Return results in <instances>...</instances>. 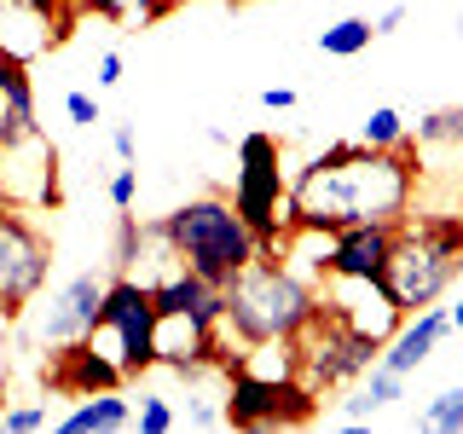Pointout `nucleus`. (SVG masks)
Listing matches in <instances>:
<instances>
[{
  "label": "nucleus",
  "mask_w": 463,
  "mask_h": 434,
  "mask_svg": "<svg viewBox=\"0 0 463 434\" xmlns=\"http://www.w3.org/2000/svg\"><path fill=\"white\" fill-rule=\"evenodd\" d=\"M151 296L163 318H209V325H221V313H226V289L185 267H174L168 278H151Z\"/></svg>",
  "instance_id": "obj_15"
},
{
  "label": "nucleus",
  "mask_w": 463,
  "mask_h": 434,
  "mask_svg": "<svg viewBox=\"0 0 463 434\" xmlns=\"http://www.w3.org/2000/svg\"><path fill=\"white\" fill-rule=\"evenodd\" d=\"M260 105H267V110H289V105H296V87H260Z\"/></svg>",
  "instance_id": "obj_32"
},
{
  "label": "nucleus",
  "mask_w": 463,
  "mask_h": 434,
  "mask_svg": "<svg viewBox=\"0 0 463 434\" xmlns=\"http://www.w3.org/2000/svg\"><path fill=\"white\" fill-rule=\"evenodd\" d=\"M371 41H376L371 18H342V24L318 29V52H325V58H354V52H365Z\"/></svg>",
  "instance_id": "obj_21"
},
{
  "label": "nucleus",
  "mask_w": 463,
  "mask_h": 434,
  "mask_svg": "<svg viewBox=\"0 0 463 434\" xmlns=\"http://www.w3.org/2000/svg\"><path fill=\"white\" fill-rule=\"evenodd\" d=\"M185 429H221L226 423V394H185Z\"/></svg>",
  "instance_id": "obj_26"
},
{
  "label": "nucleus",
  "mask_w": 463,
  "mask_h": 434,
  "mask_svg": "<svg viewBox=\"0 0 463 434\" xmlns=\"http://www.w3.org/2000/svg\"><path fill=\"white\" fill-rule=\"evenodd\" d=\"M359 145H371V151H394V145H405L411 139V122L394 110V105H376L365 122H359V134H354Z\"/></svg>",
  "instance_id": "obj_20"
},
{
  "label": "nucleus",
  "mask_w": 463,
  "mask_h": 434,
  "mask_svg": "<svg viewBox=\"0 0 463 434\" xmlns=\"http://www.w3.org/2000/svg\"><path fill=\"white\" fill-rule=\"evenodd\" d=\"M24 6H29V12H35L41 24L52 29V35H47L52 47H58V41H70V24L81 18V12H76V0H24Z\"/></svg>",
  "instance_id": "obj_25"
},
{
  "label": "nucleus",
  "mask_w": 463,
  "mask_h": 434,
  "mask_svg": "<svg viewBox=\"0 0 463 434\" xmlns=\"http://www.w3.org/2000/svg\"><path fill=\"white\" fill-rule=\"evenodd\" d=\"M318 318V284L301 278L284 255H255L226 284L221 330L238 347H284Z\"/></svg>",
  "instance_id": "obj_2"
},
{
  "label": "nucleus",
  "mask_w": 463,
  "mask_h": 434,
  "mask_svg": "<svg viewBox=\"0 0 463 434\" xmlns=\"http://www.w3.org/2000/svg\"><path fill=\"white\" fill-rule=\"evenodd\" d=\"M318 417V388H307L296 371H226V423L232 429H307Z\"/></svg>",
  "instance_id": "obj_6"
},
{
  "label": "nucleus",
  "mask_w": 463,
  "mask_h": 434,
  "mask_svg": "<svg viewBox=\"0 0 463 434\" xmlns=\"http://www.w3.org/2000/svg\"><path fill=\"white\" fill-rule=\"evenodd\" d=\"M411 139H417V151H440V145H458L463 151V105H440V110L417 116Z\"/></svg>",
  "instance_id": "obj_19"
},
{
  "label": "nucleus",
  "mask_w": 463,
  "mask_h": 434,
  "mask_svg": "<svg viewBox=\"0 0 463 434\" xmlns=\"http://www.w3.org/2000/svg\"><path fill=\"white\" fill-rule=\"evenodd\" d=\"M134 197H139V174H134V163H122L110 174V203L116 209H134Z\"/></svg>",
  "instance_id": "obj_28"
},
{
  "label": "nucleus",
  "mask_w": 463,
  "mask_h": 434,
  "mask_svg": "<svg viewBox=\"0 0 463 434\" xmlns=\"http://www.w3.org/2000/svg\"><path fill=\"white\" fill-rule=\"evenodd\" d=\"M417 423L434 429V434H463V382L440 388V394L423 405V417H417Z\"/></svg>",
  "instance_id": "obj_23"
},
{
  "label": "nucleus",
  "mask_w": 463,
  "mask_h": 434,
  "mask_svg": "<svg viewBox=\"0 0 463 434\" xmlns=\"http://www.w3.org/2000/svg\"><path fill=\"white\" fill-rule=\"evenodd\" d=\"M446 313H452V330L463 336V296H458V301H452V307H446Z\"/></svg>",
  "instance_id": "obj_34"
},
{
  "label": "nucleus",
  "mask_w": 463,
  "mask_h": 434,
  "mask_svg": "<svg viewBox=\"0 0 463 434\" xmlns=\"http://www.w3.org/2000/svg\"><path fill=\"white\" fill-rule=\"evenodd\" d=\"M156 296H151V278L139 272H116L110 289H105V313H99V330L93 336H110V359L122 365L128 382H139L145 371H156Z\"/></svg>",
  "instance_id": "obj_7"
},
{
  "label": "nucleus",
  "mask_w": 463,
  "mask_h": 434,
  "mask_svg": "<svg viewBox=\"0 0 463 434\" xmlns=\"http://www.w3.org/2000/svg\"><path fill=\"white\" fill-rule=\"evenodd\" d=\"M458 214H463V209H458Z\"/></svg>",
  "instance_id": "obj_36"
},
{
  "label": "nucleus",
  "mask_w": 463,
  "mask_h": 434,
  "mask_svg": "<svg viewBox=\"0 0 463 434\" xmlns=\"http://www.w3.org/2000/svg\"><path fill=\"white\" fill-rule=\"evenodd\" d=\"M128 376L122 365L99 347V336H81V342H58L52 347V365H47V388L52 394H70V400H87V394H105V388H122Z\"/></svg>",
  "instance_id": "obj_12"
},
{
  "label": "nucleus",
  "mask_w": 463,
  "mask_h": 434,
  "mask_svg": "<svg viewBox=\"0 0 463 434\" xmlns=\"http://www.w3.org/2000/svg\"><path fill=\"white\" fill-rule=\"evenodd\" d=\"M64 434H116V429H134V400L122 388H105V394H87L76 400V411H64Z\"/></svg>",
  "instance_id": "obj_17"
},
{
  "label": "nucleus",
  "mask_w": 463,
  "mask_h": 434,
  "mask_svg": "<svg viewBox=\"0 0 463 434\" xmlns=\"http://www.w3.org/2000/svg\"><path fill=\"white\" fill-rule=\"evenodd\" d=\"M105 289H110V278H99V272H76V278H64L47 296L41 318H35V342L41 347H58V342L93 336L99 313H105Z\"/></svg>",
  "instance_id": "obj_10"
},
{
  "label": "nucleus",
  "mask_w": 463,
  "mask_h": 434,
  "mask_svg": "<svg viewBox=\"0 0 463 434\" xmlns=\"http://www.w3.org/2000/svg\"><path fill=\"white\" fill-rule=\"evenodd\" d=\"M145 243H151V226H139V214L116 209V250H110V267H116V272H134Z\"/></svg>",
  "instance_id": "obj_22"
},
{
  "label": "nucleus",
  "mask_w": 463,
  "mask_h": 434,
  "mask_svg": "<svg viewBox=\"0 0 463 434\" xmlns=\"http://www.w3.org/2000/svg\"><path fill=\"white\" fill-rule=\"evenodd\" d=\"M417 192V139L394 151H371L336 139L289 180V231H347V226H400Z\"/></svg>",
  "instance_id": "obj_1"
},
{
  "label": "nucleus",
  "mask_w": 463,
  "mask_h": 434,
  "mask_svg": "<svg viewBox=\"0 0 463 434\" xmlns=\"http://www.w3.org/2000/svg\"><path fill=\"white\" fill-rule=\"evenodd\" d=\"M400 226H347L325 231V255L313 260V278H383L394 255Z\"/></svg>",
  "instance_id": "obj_11"
},
{
  "label": "nucleus",
  "mask_w": 463,
  "mask_h": 434,
  "mask_svg": "<svg viewBox=\"0 0 463 434\" xmlns=\"http://www.w3.org/2000/svg\"><path fill=\"white\" fill-rule=\"evenodd\" d=\"M405 400V376L400 371H388L383 359L359 376V382H347V394L336 400V423H347V429H365V423H376L383 411H394V405Z\"/></svg>",
  "instance_id": "obj_16"
},
{
  "label": "nucleus",
  "mask_w": 463,
  "mask_h": 434,
  "mask_svg": "<svg viewBox=\"0 0 463 434\" xmlns=\"http://www.w3.org/2000/svg\"><path fill=\"white\" fill-rule=\"evenodd\" d=\"M52 278V238L24 209L0 203V318H24V307Z\"/></svg>",
  "instance_id": "obj_9"
},
{
  "label": "nucleus",
  "mask_w": 463,
  "mask_h": 434,
  "mask_svg": "<svg viewBox=\"0 0 463 434\" xmlns=\"http://www.w3.org/2000/svg\"><path fill=\"white\" fill-rule=\"evenodd\" d=\"M376 359H383V342L365 336V330H354V325H342V318H330V313H318L296 336V371H301L307 388H318V394L359 382Z\"/></svg>",
  "instance_id": "obj_8"
},
{
  "label": "nucleus",
  "mask_w": 463,
  "mask_h": 434,
  "mask_svg": "<svg viewBox=\"0 0 463 434\" xmlns=\"http://www.w3.org/2000/svg\"><path fill=\"white\" fill-rule=\"evenodd\" d=\"M12 6H24V0H0V18H6V12H12Z\"/></svg>",
  "instance_id": "obj_35"
},
{
  "label": "nucleus",
  "mask_w": 463,
  "mask_h": 434,
  "mask_svg": "<svg viewBox=\"0 0 463 434\" xmlns=\"http://www.w3.org/2000/svg\"><path fill=\"white\" fill-rule=\"evenodd\" d=\"M446 336H452V313H446V307L405 313V325L383 342V365H388V371H400V376H411V371H423V365H429L434 347H440Z\"/></svg>",
  "instance_id": "obj_14"
},
{
  "label": "nucleus",
  "mask_w": 463,
  "mask_h": 434,
  "mask_svg": "<svg viewBox=\"0 0 463 434\" xmlns=\"http://www.w3.org/2000/svg\"><path fill=\"white\" fill-rule=\"evenodd\" d=\"M180 6V0H76V12L87 18H110V24H128V29H151V24H163L168 12Z\"/></svg>",
  "instance_id": "obj_18"
},
{
  "label": "nucleus",
  "mask_w": 463,
  "mask_h": 434,
  "mask_svg": "<svg viewBox=\"0 0 463 434\" xmlns=\"http://www.w3.org/2000/svg\"><path fill=\"white\" fill-rule=\"evenodd\" d=\"M134 429H139V434H174V429H180V411H174L168 394H139Z\"/></svg>",
  "instance_id": "obj_24"
},
{
  "label": "nucleus",
  "mask_w": 463,
  "mask_h": 434,
  "mask_svg": "<svg viewBox=\"0 0 463 434\" xmlns=\"http://www.w3.org/2000/svg\"><path fill=\"white\" fill-rule=\"evenodd\" d=\"M156 231H163L174 267L197 272V278L209 284H232L243 267L260 255V238L255 226L238 214V203L221 197V192H203V197H185L180 209H168L163 221H156Z\"/></svg>",
  "instance_id": "obj_3"
},
{
  "label": "nucleus",
  "mask_w": 463,
  "mask_h": 434,
  "mask_svg": "<svg viewBox=\"0 0 463 434\" xmlns=\"http://www.w3.org/2000/svg\"><path fill=\"white\" fill-rule=\"evenodd\" d=\"M99 87H116L122 81V52H99V76H93Z\"/></svg>",
  "instance_id": "obj_31"
},
{
  "label": "nucleus",
  "mask_w": 463,
  "mask_h": 434,
  "mask_svg": "<svg viewBox=\"0 0 463 434\" xmlns=\"http://www.w3.org/2000/svg\"><path fill=\"white\" fill-rule=\"evenodd\" d=\"M64 116L76 127H93V122H105V116H99V99L93 93H64Z\"/></svg>",
  "instance_id": "obj_29"
},
{
  "label": "nucleus",
  "mask_w": 463,
  "mask_h": 434,
  "mask_svg": "<svg viewBox=\"0 0 463 434\" xmlns=\"http://www.w3.org/2000/svg\"><path fill=\"white\" fill-rule=\"evenodd\" d=\"M371 24H376V35H394V29L405 24V6H400V0H394V6H388L383 18H371Z\"/></svg>",
  "instance_id": "obj_33"
},
{
  "label": "nucleus",
  "mask_w": 463,
  "mask_h": 434,
  "mask_svg": "<svg viewBox=\"0 0 463 434\" xmlns=\"http://www.w3.org/2000/svg\"><path fill=\"white\" fill-rule=\"evenodd\" d=\"M463 272V214H405L383 284L405 313H423Z\"/></svg>",
  "instance_id": "obj_4"
},
{
  "label": "nucleus",
  "mask_w": 463,
  "mask_h": 434,
  "mask_svg": "<svg viewBox=\"0 0 463 434\" xmlns=\"http://www.w3.org/2000/svg\"><path fill=\"white\" fill-rule=\"evenodd\" d=\"M41 122H35V87H29L24 52L0 47V151H18V145H35Z\"/></svg>",
  "instance_id": "obj_13"
},
{
  "label": "nucleus",
  "mask_w": 463,
  "mask_h": 434,
  "mask_svg": "<svg viewBox=\"0 0 463 434\" xmlns=\"http://www.w3.org/2000/svg\"><path fill=\"white\" fill-rule=\"evenodd\" d=\"M110 151H116V163H134V156H139V134L122 122V127L110 134Z\"/></svg>",
  "instance_id": "obj_30"
},
{
  "label": "nucleus",
  "mask_w": 463,
  "mask_h": 434,
  "mask_svg": "<svg viewBox=\"0 0 463 434\" xmlns=\"http://www.w3.org/2000/svg\"><path fill=\"white\" fill-rule=\"evenodd\" d=\"M232 203H238V214L255 226L260 255L289 250V180H284V145L272 134H243L238 139Z\"/></svg>",
  "instance_id": "obj_5"
},
{
  "label": "nucleus",
  "mask_w": 463,
  "mask_h": 434,
  "mask_svg": "<svg viewBox=\"0 0 463 434\" xmlns=\"http://www.w3.org/2000/svg\"><path fill=\"white\" fill-rule=\"evenodd\" d=\"M0 429H12V434L47 429V405H12V411H0Z\"/></svg>",
  "instance_id": "obj_27"
}]
</instances>
